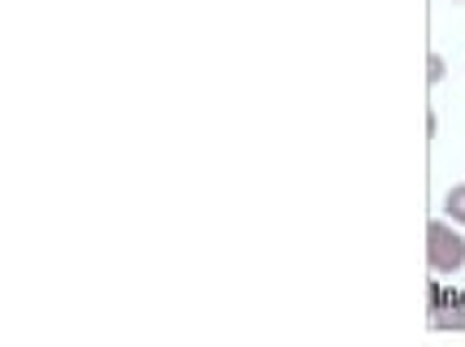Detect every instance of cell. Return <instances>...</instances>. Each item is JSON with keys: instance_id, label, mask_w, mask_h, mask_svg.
Wrapping results in <instances>:
<instances>
[{"instance_id": "3957f363", "label": "cell", "mask_w": 465, "mask_h": 347, "mask_svg": "<svg viewBox=\"0 0 465 347\" xmlns=\"http://www.w3.org/2000/svg\"><path fill=\"white\" fill-rule=\"evenodd\" d=\"M426 79L444 82V57H435V53H430V62H426Z\"/></svg>"}, {"instance_id": "7a4b0ae2", "label": "cell", "mask_w": 465, "mask_h": 347, "mask_svg": "<svg viewBox=\"0 0 465 347\" xmlns=\"http://www.w3.org/2000/svg\"><path fill=\"white\" fill-rule=\"evenodd\" d=\"M444 208H448V217H452V222H461V226H465V183H457L452 191H448Z\"/></svg>"}, {"instance_id": "6da1fadb", "label": "cell", "mask_w": 465, "mask_h": 347, "mask_svg": "<svg viewBox=\"0 0 465 347\" xmlns=\"http://www.w3.org/2000/svg\"><path fill=\"white\" fill-rule=\"evenodd\" d=\"M426 261L435 274H457L465 265V239L452 230V222L426 226Z\"/></svg>"}]
</instances>
